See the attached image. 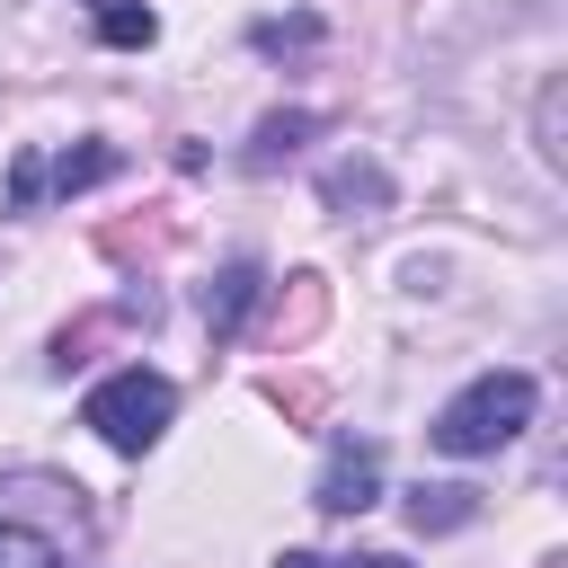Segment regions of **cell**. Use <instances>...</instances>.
I'll return each mask as SVG.
<instances>
[{
	"instance_id": "cell-7",
	"label": "cell",
	"mask_w": 568,
	"mask_h": 568,
	"mask_svg": "<svg viewBox=\"0 0 568 568\" xmlns=\"http://www.w3.org/2000/svg\"><path fill=\"white\" fill-rule=\"evenodd\" d=\"M320 204L346 213V222H355V213H382V204H390L382 160H328V169H320Z\"/></svg>"
},
{
	"instance_id": "cell-5",
	"label": "cell",
	"mask_w": 568,
	"mask_h": 568,
	"mask_svg": "<svg viewBox=\"0 0 568 568\" xmlns=\"http://www.w3.org/2000/svg\"><path fill=\"white\" fill-rule=\"evenodd\" d=\"M382 497V444L373 435H328V462L311 479V506L320 515H364Z\"/></svg>"
},
{
	"instance_id": "cell-9",
	"label": "cell",
	"mask_w": 568,
	"mask_h": 568,
	"mask_svg": "<svg viewBox=\"0 0 568 568\" xmlns=\"http://www.w3.org/2000/svg\"><path fill=\"white\" fill-rule=\"evenodd\" d=\"M470 515H479V488H462V479H435V488L417 479V488H408V524H417V532H462Z\"/></svg>"
},
{
	"instance_id": "cell-13",
	"label": "cell",
	"mask_w": 568,
	"mask_h": 568,
	"mask_svg": "<svg viewBox=\"0 0 568 568\" xmlns=\"http://www.w3.org/2000/svg\"><path fill=\"white\" fill-rule=\"evenodd\" d=\"M328 568H408L399 550H355V559H328Z\"/></svg>"
},
{
	"instance_id": "cell-4",
	"label": "cell",
	"mask_w": 568,
	"mask_h": 568,
	"mask_svg": "<svg viewBox=\"0 0 568 568\" xmlns=\"http://www.w3.org/2000/svg\"><path fill=\"white\" fill-rule=\"evenodd\" d=\"M124 151L115 142H80V151H18L9 160V213H36L44 195H80L98 178H115Z\"/></svg>"
},
{
	"instance_id": "cell-10",
	"label": "cell",
	"mask_w": 568,
	"mask_h": 568,
	"mask_svg": "<svg viewBox=\"0 0 568 568\" xmlns=\"http://www.w3.org/2000/svg\"><path fill=\"white\" fill-rule=\"evenodd\" d=\"M311 133H320V115H311V106H284V115H266V124L248 133V169H257V178H266V169H284V160H293Z\"/></svg>"
},
{
	"instance_id": "cell-2",
	"label": "cell",
	"mask_w": 568,
	"mask_h": 568,
	"mask_svg": "<svg viewBox=\"0 0 568 568\" xmlns=\"http://www.w3.org/2000/svg\"><path fill=\"white\" fill-rule=\"evenodd\" d=\"M532 373H479V382H462L444 408H435V453H453V462H479V453H497V444H515L524 426H532Z\"/></svg>"
},
{
	"instance_id": "cell-8",
	"label": "cell",
	"mask_w": 568,
	"mask_h": 568,
	"mask_svg": "<svg viewBox=\"0 0 568 568\" xmlns=\"http://www.w3.org/2000/svg\"><path fill=\"white\" fill-rule=\"evenodd\" d=\"M89 36L106 53H142V44H160V9L151 0H89Z\"/></svg>"
},
{
	"instance_id": "cell-11",
	"label": "cell",
	"mask_w": 568,
	"mask_h": 568,
	"mask_svg": "<svg viewBox=\"0 0 568 568\" xmlns=\"http://www.w3.org/2000/svg\"><path fill=\"white\" fill-rule=\"evenodd\" d=\"M248 44H257V53H284V44H320V18H257V27H248Z\"/></svg>"
},
{
	"instance_id": "cell-1",
	"label": "cell",
	"mask_w": 568,
	"mask_h": 568,
	"mask_svg": "<svg viewBox=\"0 0 568 568\" xmlns=\"http://www.w3.org/2000/svg\"><path fill=\"white\" fill-rule=\"evenodd\" d=\"M89 488L62 470H0V568H80Z\"/></svg>"
},
{
	"instance_id": "cell-12",
	"label": "cell",
	"mask_w": 568,
	"mask_h": 568,
	"mask_svg": "<svg viewBox=\"0 0 568 568\" xmlns=\"http://www.w3.org/2000/svg\"><path fill=\"white\" fill-rule=\"evenodd\" d=\"M541 160H550V169H559V80H550V89H541Z\"/></svg>"
},
{
	"instance_id": "cell-3",
	"label": "cell",
	"mask_w": 568,
	"mask_h": 568,
	"mask_svg": "<svg viewBox=\"0 0 568 568\" xmlns=\"http://www.w3.org/2000/svg\"><path fill=\"white\" fill-rule=\"evenodd\" d=\"M169 417H178V382L151 373V364H124V373H106V382L80 399V426H89L106 453H124V462H142V453L169 435Z\"/></svg>"
},
{
	"instance_id": "cell-14",
	"label": "cell",
	"mask_w": 568,
	"mask_h": 568,
	"mask_svg": "<svg viewBox=\"0 0 568 568\" xmlns=\"http://www.w3.org/2000/svg\"><path fill=\"white\" fill-rule=\"evenodd\" d=\"M275 568H328V559H320V550H284Z\"/></svg>"
},
{
	"instance_id": "cell-6",
	"label": "cell",
	"mask_w": 568,
	"mask_h": 568,
	"mask_svg": "<svg viewBox=\"0 0 568 568\" xmlns=\"http://www.w3.org/2000/svg\"><path fill=\"white\" fill-rule=\"evenodd\" d=\"M257 302H266V275H257V257H231V266L204 284V328H213V337H240Z\"/></svg>"
}]
</instances>
